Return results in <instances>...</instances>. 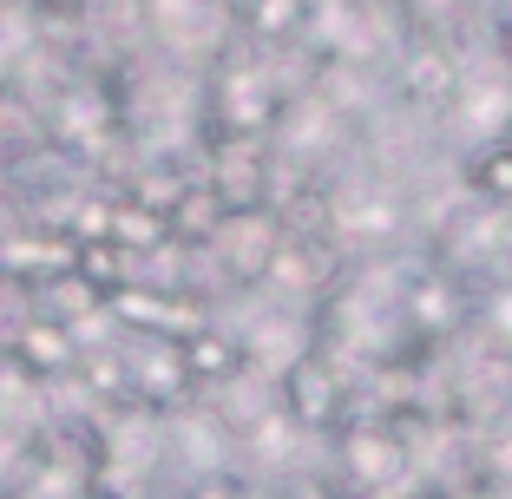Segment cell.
<instances>
[{"mask_svg": "<svg viewBox=\"0 0 512 499\" xmlns=\"http://www.w3.org/2000/svg\"><path fill=\"white\" fill-rule=\"evenodd\" d=\"M0 270L20 283H53L73 270V237H46L40 224H27L14 237H0Z\"/></svg>", "mask_w": 512, "mask_h": 499, "instance_id": "obj_8", "label": "cell"}, {"mask_svg": "<svg viewBox=\"0 0 512 499\" xmlns=\"http://www.w3.org/2000/svg\"><path fill=\"white\" fill-rule=\"evenodd\" d=\"M329 440H335V454H342L348 493H381V486H394L414 467V447H407V434L388 414H348Z\"/></svg>", "mask_w": 512, "mask_h": 499, "instance_id": "obj_2", "label": "cell"}, {"mask_svg": "<svg viewBox=\"0 0 512 499\" xmlns=\"http://www.w3.org/2000/svg\"><path fill=\"white\" fill-rule=\"evenodd\" d=\"M276 408H283L289 427H302V434H335V427L348 421V375L329 362V355H316V348H302V355H289L283 375H276Z\"/></svg>", "mask_w": 512, "mask_h": 499, "instance_id": "obj_1", "label": "cell"}, {"mask_svg": "<svg viewBox=\"0 0 512 499\" xmlns=\"http://www.w3.org/2000/svg\"><path fill=\"white\" fill-rule=\"evenodd\" d=\"M296 499H342V493H335V486H322V480H302Z\"/></svg>", "mask_w": 512, "mask_h": 499, "instance_id": "obj_17", "label": "cell"}, {"mask_svg": "<svg viewBox=\"0 0 512 499\" xmlns=\"http://www.w3.org/2000/svg\"><path fill=\"white\" fill-rule=\"evenodd\" d=\"M178 362H184V375H191V388H224V381H237L243 375V355L230 335H217V329H204L197 322L191 335H178Z\"/></svg>", "mask_w": 512, "mask_h": 499, "instance_id": "obj_9", "label": "cell"}, {"mask_svg": "<svg viewBox=\"0 0 512 499\" xmlns=\"http://www.w3.org/2000/svg\"><path fill=\"white\" fill-rule=\"evenodd\" d=\"M467 316H473V303H467V283H460L453 263L414 270V283H407V329L421 342H447L453 329H467Z\"/></svg>", "mask_w": 512, "mask_h": 499, "instance_id": "obj_4", "label": "cell"}, {"mask_svg": "<svg viewBox=\"0 0 512 499\" xmlns=\"http://www.w3.org/2000/svg\"><path fill=\"white\" fill-rule=\"evenodd\" d=\"M7 362H20L27 375H40V381L66 375V368L79 362V335H73V322L27 316V322L14 329V342H7Z\"/></svg>", "mask_w": 512, "mask_h": 499, "instance_id": "obj_6", "label": "cell"}, {"mask_svg": "<svg viewBox=\"0 0 512 499\" xmlns=\"http://www.w3.org/2000/svg\"><path fill=\"white\" fill-rule=\"evenodd\" d=\"M401 99L421 112H447L460 99V60H453L447 46H414L401 66Z\"/></svg>", "mask_w": 512, "mask_h": 499, "instance_id": "obj_7", "label": "cell"}, {"mask_svg": "<svg viewBox=\"0 0 512 499\" xmlns=\"http://www.w3.org/2000/svg\"><path fill=\"white\" fill-rule=\"evenodd\" d=\"M276 250H283L276 211H224V224H217V237H211V257L224 263L237 283H263Z\"/></svg>", "mask_w": 512, "mask_h": 499, "instance_id": "obj_5", "label": "cell"}, {"mask_svg": "<svg viewBox=\"0 0 512 499\" xmlns=\"http://www.w3.org/2000/svg\"><path fill=\"white\" fill-rule=\"evenodd\" d=\"M499 257H506V276H512V230H506V243H499Z\"/></svg>", "mask_w": 512, "mask_h": 499, "instance_id": "obj_18", "label": "cell"}, {"mask_svg": "<svg viewBox=\"0 0 512 499\" xmlns=\"http://www.w3.org/2000/svg\"><path fill=\"white\" fill-rule=\"evenodd\" d=\"M460 178H467L473 204H486V211H512V145H506V138L473 145L467 165H460Z\"/></svg>", "mask_w": 512, "mask_h": 499, "instance_id": "obj_12", "label": "cell"}, {"mask_svg": "<svg viewBox=\"0 0 512 499\" xmlns=\"http://www.w3.org/2000/svg\"><path fill=\"white\" fill-rule=\"evenodd\" d=\"M217 211H270V152L263 138H217L211 165L197 171Z\"/></svg>", "mask_w": 512, "mask_h": 499, "instance_id": "obj_3", "label": "cell"}, {"mask_svg": "<svg viewBox=\"0 0 512 499\" xmlns=\"http://www.w3.org/2000/svg\"><path fill=\"white\" fill-rule=\"evenodd\" d=\"M230 7H237V27L256 46H289L316 20V0H230Z\"/></svg>", "mask_w": 512, "mask_h": 499, "instance_id": "obj_11", "label": "cell"}, {"mask_svg": "<svg viewBox=\"0 0 512 499\" xmlns=\"http://www.w3.org/2000/svg\"><path fill=\"white\" fill-rule=\"evenodd\" d=\"M499 138H506V145H512V119H506V132H499Z\"/></svg>", "mask_w": 512, "mask_h": 499, "instance_id": "obj_19", "label": "cell"}, {"mask_svg": "<svg viewBox=\"0 0 512 499\" xmlns=\"http://www.w3.org/2000/svg\"><path fill=\"white\" fill-rule=\"evenodd\" d=\"M493 46H499V66L512 73V7H506V14L493 20Z\"/></svg>", "mask_w": 512, "mask_h": 499, "instance_id": "obj_16", "label": "cell"}, {"mask_svg": "<svg viewBox=\"0 0 512 499\" xmlns=\"http://www.w3.org/2000/svg\"><path fill=\"white\" fill-rule=\"evenodd\" d=\"M106 237L119 243L125 257H151V250L171 243V224H165L158 204H145V197H119V204H106Z\"/></svg>", "mask_w": 512, "mask_h": 499, "instance_id": "obj_10", "label": "cell"}, {"mask_svg": "<svg viewBox=\"0 0 512 499\" xmlns=\"http://www.w3.org/2000/svg\"><path fill=\"white\" fill-rule=\"evenodd\" d=\"M480 322H486V335H493V342H499V348L512 355V283H506V289L493 296V303L480 309Z\"/></svg>", "mask_w": 512, "mask_h": 499, "instance_id": "obj_14", "label": "cell"}, {"mask_svg": "<svg viewBox=\"0 0 512 499\" xmlns=\"http://www.w3.org/2000/svg\"><path fill=\"white\" fill-rule=\"evenodd\" d=\"M191 499H250V486H243L237 473H204V480L191 486Z\"/></svg>", "mask_w": 512, "mask_h": 499, "instance_id": "obj_15", "label": "cell"}, {"mask_svg": "<svg viewBox=\"0 0 512 499\" xmlns=\"http://www.w3.org/2000/svg\"><path fill=\"white\" fill-rule=\"evenodd\" d=\"M132 263H138V257H125L112 237H73V276L92 289V296H99V303H106L112 289H125V283L138 276Z\"/></svg>", "mask_w": 512, "mask_h": 499, "instance_id": "obj_13", "label": "cell"}]
</instances>
